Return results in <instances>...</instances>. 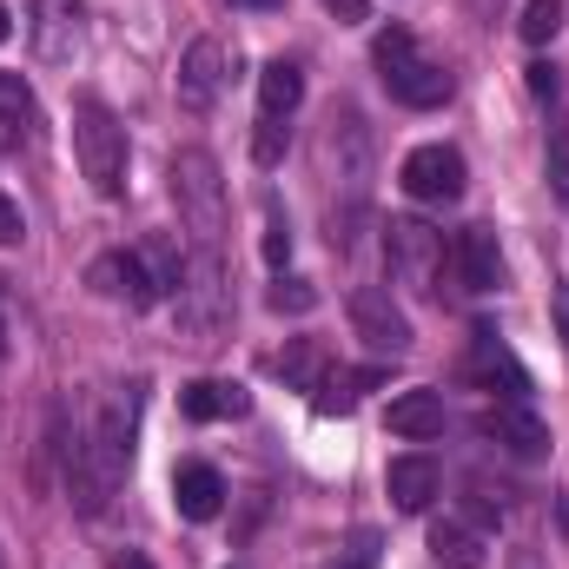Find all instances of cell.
<instances>
[{"label":"cell","instance_id":"836d02e7","mask_svg":"<svg viewBox=\"0 0 569 569\" xmlns=\"http://www.w3.org/2000/svg\"><path fill=\"white\" fill-rule=\"evenodd\" d=\"M7 345H13V291L0 279V358H7Z\"/></svg>","mask_w":569,"mask_h":569},{"label":"cell","instance_id":"e575fe53","mask_svg":"<svg viewBox=\"0 0 569 569\" xmlns=\"http://www.w3.org/2000/svg\"><path fill=\"white\" fill-rule=\"evenodd\" d=\"M550 179H557V192L569 199V146H563V140L550 146Z\"/></svg>","mask_w":569,"mask_h":569},{"label":"cell","instance_id":"d6a6232c","mask_svg":"<svg viewBox=\"0 0 569 569\" xmlns=\"http://www.w3.org/2000/svg\"><path fill=\"white\" fill-rule=\"evenodd\" d=\"M530 93H537V100H550V93H557V67H550V60H537V67H530Z\"/></svg>","mask_w":569,"mask_h":569},{"label":"cell","instance_id":"ba28073f","mask_svg":"<svg viewBox=\"0 0 569 569\" xmlns=\"http://www.w3.org/2000/svg\"><path fill=\"white\" fill-rule=\"evenodd\" d=\"M232 80H239V47L219 40V33H199L186 47V60H179V107L186 113H212L232 93Z\"/></svg>","mask_w":569,"mask_h":569},{"label":"cell","instance_id":"8992f818","mask_svg":"<svg viewBox=\"0 0 569 569\" xmlns=\"http://www.w3.org/2000/svg\"><path fill=\"white\" fill-rule=\"evenodd\" d=\"M73 159H80V179L100 192V199H120L127 192V127L100 107V100H87L80 113H73Z\"/></svg>","mask_w":569,"mask_h":569},{"label":"cell","instance_id":"6da1fadb","mask_svg":"<svg viewBox=\"0 0 569 569\" xmlns=\"http://www.w3.org/2000/svg\"><path fill=\"white\" fill-rule=\"evenodd\" d=\"M133 430H140V385H107L93 398V411L73 425V437L53 425V443L67 457V497L80 517H107L127 463H133Z\"/></svg>","mask_w":569,"mask_h":569},{"label":"cell","instance_id":"ffe728a7","mask_svg":"<svg viewBox=\"0 0 569 569\" xmlns=\"http://www.w3.org/2000/svg\"><path fill=\"white\" fill-rule=\"evenodd\" d=\"M33 140V93L20 73H0V159Z\"/></svg>","mask_w":569,"mask_h":569},{"label":"cell","instance_id":"5b68a950","mask_svg":"<svg viewBox=\"0 0 569 569\" xmlns=\"http://www.w3.org/2000/svg\"><path fill=\"white\" fill-rule=\"evenodd\" d=\"M371 60H378V80L391 87V100H405V107H443L450 100V73L418 53V40H411V27H385L378 40H371Z\"/></svg>","mask_w":569,"mask_h":569},{"label":"cell","instance_id":"f546056e","mask_svg":"<svg viewBox=\"0 0 569 569\" xmlns=\"http://www.w3.org/2000/svg\"><path fill=\"white\" fill-rule=\"evenodd\" d=\"M20 239H27V219H20V206L0 192V246H20Z\"/></svg>","mask_w":569,"mask_h":569},{"label":"cell","instance_id":"277c9868","mask_svg":"<svg viewBox=\"0 0 569 569\" xmlns=\"http://www.w3.org/2000/svg\"><path fill=\"white\" fill-rule=\"evenodd\" d=\"M166 186H172V206H179V226L192 232V246H219L226 239V172L206 146H179L172 166H166Z\"/></svg>","mask_w":569,"mask_h":569},{"label":"cell","instance_id":"7c38bea8","mask_svg":"<svg viewBox=\"0 0 569 569\" xmlns=\"http://www.w3.org/2000/svg\"><path fill=\"white\" fill-rule=\"evenodd\" d=\"M87 284H93L107 305H127V311H152V305H166L159 284H152V272H146L140 246H133V252H100V259L87 266Z\"/></svg>","mask_w":569,"mask_h":569},{"label":"cell","instance_id":"3957f363","mask_svg":"<svg viewBox=\"0 0 569 569\" xmlns=\"http://www.w3.org/2000/svg\"><path fill=\"white\" fill-rule=\"evenodd\" d=\"M172 325H179V345H192V351H212L232 331V272H226L219 246H192L186 284L172 298Z\"/></svg>","mask_w":569,"mask_h":569},{"label":"cell","instance_id":"8fae6325","mask_svg":"<svg viewBox=\"0 0 569 569\" xmlns=\"http://www.w3.org/2000/svg\"><path fill=\"white\" fill-rule=\"evenodd\" d=\"M398 186L418 199V206H450V199H463V152L457 146H418L411 159H405V172H398Z\"/></svg>","mask_w":569,"mask_h":569},{"label":"cell","instance_id":"4dcf8cb0","mask_svg":"<svg viewBox=\"0 0 569 569\" xmlns=\"http://www.w3.org/2000/svg\"><path fill=\"white\" fill-rule=\"evenodd\" d=\"M325 13L338 27H358V20H371V0H325Z\"/></svg>","mask_w":569,"mask_h":569},{"label":"cell","instance_id":"d6986e66","mask_svg":"<svg viewBox=\"0 0 569 569\" xmlns=\"http://www.w3.org/2000/svg\"><path fill=\"white\" fill-rule=\"evenodd\" d=\"M385 425H391V437H411V443L443 437V398L437 391H398L391 411H385Z\"/></svg>","mask_w":569,"mask_h":569},{"label":"cell","instance_id":"2e32d148","mask_svg":"<svg viewBox=\"0 0 569 569\" xmlns=\"http://www.w3.org/2000/svg\"><path fill=\"white\" fill-rule=\"evenodd\" d=\"M385 490H391V503H398L405 517H425L430 503H437V490H443V470L430 463L425 450H411V457H391V470H385Z\"/></svg>","mask_w":569,"mask_h":569},{"label":"cell","instance_id":"60d3db41","mask_svg":"<svg viewBox=\"0 0 569 569\" xmlns=\"http://www.w3.org/2000/svg\"><path fill=\"white\" fill-rule=\"evenodd\" d=\"M0 569H7V563H0Z\"/></svg>","mask_w":569,"mask_h":569},{"label":"cell","instance_id":"52a82bcc","mask_svg":"<svg viewBox=\"0 0 569 569\" xmlns=\"http://www.w3.org/2000/svg\"><path fill=\"white\" fill-rule=\"evenodd\" d=\"M385 266L405 291L437 298V284H443V232L425 226V219H391L385 226Z\"/></svg>","mask_w":569,"mask_h":569},{"label":"cell","instance_id":"8d00e7d4","mask_svg":"<svg viewBox=\"0 0 569 569\" xmlns=\"http://www.w3.org/2000/svg\"><path fill=\"white\" fill-rule=\"evenodd\" d=\"M113 569H152V563H146L140 550H120V557H113Z\"/></svg>","mask_w":569,"mask_h":569},{"label":"cell","instance_id":"7a4b0ae2","mask_svg":"<svg viewBox=\"0 0 569 569\" xmlns=\"http://www.w3.org/2000/svg\"><path fill=\"white\" fill-rule=\"evenodd\" d=\"M318 172H325V192H331V252H351L358 246V226H365V206H371V127L358 107H331L325 133H318Z\"/></svg>","mask_w":569,"mask_h":569},{"label":"cell","instance_id":"ab89813d","mask_svg":"<svg viewBox=\"0 0 569 569\" xmlns=\"http://www.w3.org/2000/svg\"><path fill=\"white\" fill-rule=\"evenodd\" d=\"M557 140H563V146H569V127H563V133H557Z\"/></svg>","mask_w":569,"mask_h":569},{"label":"cell","instance_id":"1f68e13d","mask_svg":"<svg viewBox=\"0 0 569 569\" xmlns=\"http://www.w3.org/2000/svg\"><path fill=\"white\" fill-rule=\"evenodd\" d=\"M371 563H378V537H371V530H358V543H351V557H345L338 569H371Z\"/></svg>","mask_w":569,"mask_h":569},{"label":"cell","instance_id":"603a6c76","mask_svg":"<svg viewBox=\"0 0 569 569\" xmlns=\"http://www.w3.org/2000/svg\"><path fill=\"white\" fill-rule=\"evenodd\" d=\"M325 371H331V351H325L318 338H291V345L279 351V378L291 385V391H318Z\"/></svg>","mask_w":569,"mask_h":569},{"label":"cell","instance_id":"44dd1931","mask_svg":"<svg viewBox=\"0 0 569 569\" xmlns=\"http://www.w3.org/2000/svg\"><path fill=\"white\" fill-rule=\"evenodd\" d=\"M298 107H305V73L291 60H266V73H259V113L266 120H291Z\"/></svg>","mask_w":569,"mask_h":569},{"label":"cell","instance_id":"ac0fdd59","mask_svg":"<svg viewBox=\"0 0 569 569\" xmlns=\"http://www.w3.org/2000/svg\"><path fill=\"white\" fill-rule=\"evenodd\" d=\"M179 411H186L192 425H219V418H246V411H252V398H246V385L199 378V385H186V391H179Z\"/></svg>","mask_w":569,"mask_h":569},{"label":"cell","instance_id":"d590c367","mask_svg":"<svg viewBox=\"0 0 569 569\" xmlns=\"http://www.w3.org/2000/svg\"><path fill=\"white\" fill-rule=\"evenodd\" d=\"M510 569H543V557L537 550H510Z\"/></svg>","mask_w":569,"mask_h":569},{"label":"cell","instance_id":"74e56055","mask_svg":"<svg viewBox=\"0 0 569 569\" xmlns=\"http://www.w3.org/2000/svg\"><path fill=\"white\" fill-rule=\"evenodd\" d=\"M557 311H563V345H569V291H557Z\"/></svg>","mask_w":569,"mask_h":569},{"label":"cell","instance_id":"cb8c5ba5","mask_svg":"<svg viewBox=\"0 0 569 569\" xmlns=\"http://www.w3.org/2000/svg\"><path fill=\"white\" fill-rule=\"evenodd\" d=\"M430 557L450 569H483V530H470V523H457V517H443L437 530H430Z\"/></svg>","mask_w":569,"mask_h":569},{"label":"cell","instance_id":"d4e9b609","mask_svg":"<svg viewBox=\"0 0 569 569\" xmlns=\"http://www.w3.org/2000/svg\"><path fill=\"white\" fill-rule=\"evenodd\" d=\"M146 272H152V284H159V298H179V284H186V252H179V239H166V232H152L140 246Z\"/></svg>","mask_w":569,"mask_h":569},{"label":"cell","instance_id":"30bf717a","mask_svg":"<svg viewBox=\"0 0 569 569\" xmlns=\"http://www.w3.org/2000/svg\"><path fill=\"white\" fill-rule=\"evenodd\" d=\"M33 60L40 67H73L87 47V0H33Z\"/></svg>","mask_w":569,"mask_h":569},{"label":"cell","instance_id":"5bb4252c","mask_svg":"<svg viewBox=\"0 0 569 569\" xmlns=\"http://www.w3.org/2000/svg\"><path fill=\"white\" fill-rule=\"evenodd\" d=\"M483 437L503 443V450L523 457V463H537V457L550 450V425H543L530 405H497V411H483Z\"/></svg>","mask_w":569,"mask_h":569},{"label":"cell","instance_id":"484cf974","mask_svg":"<svg viewBox=\"0 0 569 569\" xmlns=\"http://www.w3.org/2000/svg\"><path fill=\"white\" fill-rule=\"evenodd\" d=\"M517 33H523L530 47H550V40L563 33V0H530L523 20H517Z\"/></svg>","mask_w":569,"mask_h":569},{"label":"cell","instance_id":"f35d334b","mask_svg":"<svg viewBox=\"0 0 569 569\" xmlns=\"http://www.w3.org/2000/svg\"><path fill=\"white\" fill-rule=\"evenodd\" d=\"M7 33H13V20H7V0H0V40H7Z\"/></svg>","mask_w":569,"mask_h":569},{"label":"cell","instance_id":"4316f807","mask_svg":"<svg viewBox=\"0 0 569 569\" xmlns=\"http://www.w3.org/2000/svg\"><path fill=\"white\" fill-rule=\"evenodd\" d=\"M266 305H272L279 318H298V311H311V305H318V284H311V279H284V272H279V284L266 291Z\"/></svg>","mask_w":569,"mask_h":569},{"label":"cell","instance_id":"9c48e42d","mask_svg":"<svg viewBox=\"0 0 569 569\" xmlns=\"http://www.w3.org/2000/svg\"><path fill=\"white\" fill-rule=\"evenodd\" d=\"M351 331H358L365 351H378V358H411V345H418L405 305H398L385 284H358V291H351Z\"/></svg>","mask_w":569,"mask_h":569},{"label":"cell","instance_id":"4fadbf2b","mask_svg":"<svg viewBox=\"0 0 569 569\" xmlns=\"http://www.w3.org/2000/svg\"><path fill=\"white\" fill-rule=\"evenodd\" d=\"M450 259H457L463 291H503V246H497L490 226H463L457 246H450Z\"/></svg>","mask_w":569,"mask_h":569},{"label":"cell","instance_id":"7402d4cb","mask_svg":"<svg viewBox=\"0 0 569 569\" xmlns=\"http://www.w3.org/2000/svg\"><path fill=\"white\" fill-rule=\"evenodd\" d=\"M385 385V365H365V371H325V385L311 391V405L325 411V418H338V411H351L365 391H378Z\"/></svg>","mask_w":569,"mask_h":569},{"label":"cell","instance_id":"83f0119b","mask_svg":"<svg viewBox=\"0 0 569 569\" xmlns=\"http://www.w3.org/2000/svg\"><path fill=\"white\" fill-rule=\"evenodd\" d=\"M284 146H291V120H266V113H259V133H252V159H259V166H279Z\"/></svg>","mask_w":569,"mask_h":569},{"label":"cell","instance_id":"9a60e30c","mask_svg":"<svg viewBox=\"0 0 569 569\" xmlns=\"http://www.w3.org/2000/svg\"><path fill=\"white\" fill-rule=\"evenodd\" d=\"M470 378L503 385V405H530V371L510 358V345H503L497 331H477V338H470Z\"/></svg>","mask_w":569,"mask_h":569},{"label":"cell","instance_id":"e0dca14e","mask_svg":"<svg viewBox=\"0 0 569 569\" xmlns=\"http://www.w3.org/2000/svg\"><path fill=\"white\" fill-rule=\"evenodd\" d=\"M172 503H179L186 523H212L219 503H226V477H219L212 463H179V477H172Z\"/></svg>","mask_w":569,"mask_h":569},{"label":"cell","instance_id":"f1b7e54d","mask_svg":"<svg viewBox=\"0 0 569 569\" xmlns=\"http://www.w3.org/2000/svg\"><path fill=\"white\" fill-rule=\"evenodd\" d=\"M284 259H291V226L272 212V219H266V266H284Z\"/></svg>","mask_w":569,"mask_h":569}]
</instances>
